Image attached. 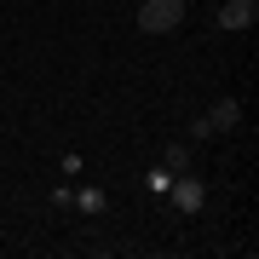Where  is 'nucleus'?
Masks as SVG:
<instances>
[{
	"instance_id": "5",
	"label": "nucleus",
	"mask_w": 259,
	"mask_h": 259,
	"mask_svg": "<svg viewBox=\"0 0 259 259\" xmlns=\"http://www.w3.org/2000/svg\"><path fill=\"white\" fill-rule=\"evenodd\" d=\"M69 207H81V213H104V207H110V196H104L98 185H87V190L69 196Z\"/></svg>"
},
{
	"instance_id": "2",
	"label": "nucleus",
	"mask_w": 259,
	"mask_h": 259,
	"mask_svg": "<svg viewBox=\"0 0 259 259\" xmlns=\"http://www.w3.org/2000/svg\"><path fill=\"white\" fill-rule=\"evenodd\" d=\"M236 121H242V104H236V98H219L207 115H196V139H219V133H236Z\"/></svg>"
},
{
	"instance_id": "3",
	"label": "nucleus",
	"mask_w": 259,
	"mask_h": 259,
	"mask_svg": "<svg viewBox=\"0 0 259 259\" xmlns=\"http://www.w3.org/2000/svg\"><path fill=\"white\" fill-rule=\"evenodd\" d=\"M167 202H173L179 213H202V202H207V185L190 173V167H185V173H179L173 185H167Z\"/></svg>"
},
{
	"instance_id": "7",
	"label": "nucleus",
	"mask_w": 259,
	"mask_h": 259,
	"mask_svg": "<svg viewBox=\"0 0 259 259\" xmlns=\"http://www.w3.org/2000/svg\"><path fill=\"white\" fill-rule=\"evenodd\" d=\"M161 167H173V173H185V167H190V150H185V144H167Z\"/></svg>"
},
{
	"instance_id": "6",
	"label": "nucleus",
	"mask_w": 259,
	"mask_h": 259,
	"mask_svg": "<svg viewBox=\"0 0 259 259\" xmlns=\"http://www.w3.org/2000/svg\"><path fill=\"white\" fill-rule=\"evenodd\" d=\"M173 179H179L173 167H150V173H144V190H150V196H167V185H173Z\"/></svg>"
},
{
	"instance_id": "1",
	"label": "nucleus",
	"mask_w": 259,
	"mask_h": 259,
	"mask_svg": "<svg viewBox=\"0 0 259 259\" xmlns=\"http://www.w3.org/2000/svg\"><path fill=\"white\" fill-rule=\"evenodd\" d=\"M185 23V0H144L139 6V29L144 35H173Z\"/></svg>"
},
{
	"instance_id": "4",
	"label": "nucleus",
	"mask_w": 259,
	"mask_h": 259,
	"mask_svg": "<svg viewBox=\"0 0 259 259\" xmlns=\"http://www.w3.org/2000/svg\"><path fill=\"white\" fill-rule=\"evenodd\" d=\"M259 18V0H225L219 6V29H253Z\"/></svg>"
}]
</instances>
